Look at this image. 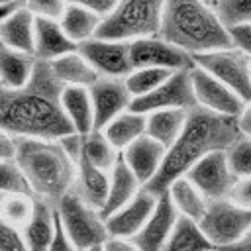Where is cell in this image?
Returning <instances> with one entry per match:
<instances>
[{
    "label": "cell",
    "mask_w": 251,
    "mask_h": 251,
    "mask_svg": "<svg viewBox=\"0 0 251 251\" xmlns=\"http://www.w3.org/2000/svg\"><path fill=\"white\" fill-rule=\"evenodd\" d=\"M16 149H18V137L0 129V161L2 163H14Z\"/></svg>",
    "instance_id": "43"
},
{
    "label": "cell",
    "mask_w": 251,
    "mask_h": 251,
    "mask_svg": "<svg viewBox=\"0 0 251 251\" xmlns=\"http://www.w3.org/2000/svg\"><path fill=\"white\" fill-rule=\"evenodd\" d=\"M178 220V212L173 206L167 192H163L157 198V206L151 212L149 220L143 224V227L131 237V241L137 245L139 251H161L167 243L169 235L173 233Z\"/></svg>",
    "instance_id": "16"
},
{
    "label": "cell",
    "mask_w": 251,
    "mask_h": 251,
    "mask_svg": "<svg viewBox=\"0 0 251 251\" xmlns=\"http://www.w3.org/2000/svg\"><path fill=\"white\" fill-rule=\"evenodd\" d=\"M192 108H196V98H194L190 69L171 73L169 78L163 80L153 92L131 100V110H135L139 114H149V112H157V110L188 112Z\"/></svg>",
    "instance_id": "9"
},
{
    "label": "cell",
    "mask_w": 251,
    "mask_h": 251,
    "mask_svg": "<svg viewBox=\"0 0 251 251\" xmlns=\"http://www.w3.org/2000/svg\"><path fill=\"white\" fill-rule=\"evenodd\" d=\"M49 65H51L55 76L61 80L63 86H84V88H90L100 78V75L78 53V49L55 59Z\"/></svg>",
    "instance_id": "25"
},
{
    "label": "cell",
    "mask_w": 251,
    "mask_h": 251,
    "mask_svg": "<svg viewBox=\"0 0 251 251\" xmlns=\"http://www.w3.org/2000/svg\"><path fill=\"white\" fill-rule=\"evenodd\" d=\"M37 59L31 53L18 51L0 43V86L20 88L24 86L35 69Z\"/></svg>",
    "instance_id": "24"
},
{
    "label": "cell",
    "mask_w": 251,
    "mask_h": 251,
    "mask_svg": "<svg viewBox=\"0 0 251 251\" xmlns=\"http://www.w3.org/2000/svg\"><path fill=\"white\" fill-rule=\"evenodd\" d=\"M47 251H78V249L75 247V243L69 239V235L65 233L63 226H61V222H59V216H57V229H55V235H53V239H51Z\"/></svg>",
    "instance_id": "44"
},
{
    "label": "cell",
    "mask_w": 251,
    "mask_h": 251,
    "mask_svg": "<svg viewBox=\"0 0 251 251\" xmlns=\"http://www.w3.org/2000/svg\"><path fill=\"white\" fill-rule=\"evenodd\" d=\"M14 2H20V0H0V6H8V4H14Z\"/></svg>",
    "instance_id": "49"
},
{
    "label": "cell",
    "mask_w": 251,
    "mask_h": 251,
    "mask_svg": "<svg viewBox=\"0 0 251 251\" xmlns=\"http://www.w3.org/2000/svg\"><path fill=\"white\" fill-rule=\"evenodd\" d=\"M229 200L251 210V175L237 176V180H235V184L229 192Z\"/></svg>",
    "instance_id": "39"
},
{
    "label": "cell",
    "mask_w": 251,
    "mask_h": 251,
    "mask_svg": "<svg viewBox=\"0 0 251 251\" xmlns=\"http://www.w3.org/2000/svg\"><path fill=\"white\" fill-rule=\"evenodd\" d=\"M222 251H251V227H249V231H247L239 241H235L233 245L224 247Z\"/></svg>",
    "instance_id": "47"
},
{
    "label": "cell",
    "mask_w": 251,
    "mask_h": 251,
    "mask_svg": "<svg viewBox=\"0 0 251 251\" xmlns=\"http://www.w3.org/2000/svg\"><path fill=\"white\" fill-rule=\"evenodd\" d=\"M0 251H27L22 227L0 218Z\"/></svg>",
    "instance_id": "38"
},
{
    "label": "cell",
    "mask_w": 251,
    "mask_h": 251,
    "mask_svg": "<svg viewBox=\"0 0 251 251\" xmlns=\"http://www.w3.org/2000/svg\"><path fill=\"white\" fill-rule=\"evenodd\" d=\"M102 249L104 251H139L131 239H124V237H108L102 243Z\"/></svg>",
    "instance_id": "45"
},
{
    "label": "cell",
    "mask_w": 251,
    "mask_h": 251,
    "mask_svg": "<svg viewBox=\"0 0 251 251\" xmlns=\"http://www.w3.org/2000/svg\"><path fill=\"white\" fill-rule=\"evenodd\" d=\"M33 202H35V198L31 194H22V192L4 194V200L0 206V218H4L6 222H10L18 227H24L27 224V220L31 218Z\"/></svg>",
    "instance_id": "33"
},
{
    "label": "cell",
    "mask_w": 251,
    "mask_h": 251,
    "mask_svg": "<svg viewBox=\"0 0 251 251\" xmlns=\"http://www.w3.org/2000/svg\"><path fill=\"white\" fill-rule=\"evenodd\" d=\"M108 186H110V173L94 167L84 157H80L76 163V175L71 192L76 198H80L84 204L102 210L108 196Z\"/></svg>",
    "instance_id": "19"
},
{
    "label": "cell",
    "mask_w": 251,
    "mask_h": 251,
    "mask_svg": "<svg viewBox=\"0 0 251 251\" xmlns=\"http://www.w3.org/2000/svg\"><path fill=\"white\" fill-rule=\"evenodd\" d=\"M78 53L92 65V69L100 76L126 78L133 71L129 57V41L92 37L78 45Z\"/></svg>",
    "instance_id": "12"
},
{
    "label": "cell",
    "mask_w": 251,
    "mask_h": 251,
    "mask_svg": "<svg viewBox=\"0 0 251 251\" xmlns=\"http://www.w3.org/2000/svg\"><path fill=\"white\" fill-rule=\"evenodd\" d=\"M165 0H118L114 10L102 18L96 37L133 41L157 35L161 29Z\"/></svg>",
    "instance_id": "5"
},
{
    "label": "cell",
    "mask_w": 251,
    "mask_h": 251,
    "mask_svg": "<svg viewBox=\"0 0 251 251\" xmlns=\"http://www.w3.org/2000/svg\"><path fill=\"white\" fill-rule=\"evenodd\" d=\"M200 229L216 249H224L239 241L251 227V210L229 198L210 200L204 216L198 220Z\"/></svg>",
    "instance_id": "7"
},
{
    "label": "cell",
    "mask_w": 251,
    "mask_h": 251,
    "mask_svg": "<svg viewBox=\"0 0 251 251\" xmlns=\"http://www.w3.org/2000/svg\"><path fill=\"white\" fill-rule=\"evenodd\" d=\"M227 31L231 37V45L237 47L239 51H243L251 59V24H243V25L231 27Z\"/></svg>",
    "instance_id": "40"
},
{
    "label": "cell",
    "mask_w": 251,
    "mask_h": 251,
    "mask_svg": "<svg viewBox=\"0 0 251 251\" xmlns=\"http://www.w3.org/2000/svg\"><path fill=\"white\" fill-rule=\"evenodd\" d=\"M94 108V129H102L116 116L131 108V94L126 88L124 78L100 76L90 88Z\"/></svg>",
    "instance_id": "14"
},
{
    "label": "cell",
    "mask_w": 251,
    "mask_h": 251,
    "mask_svg": "<svg viewBox=\"0 0 251 251\" xmlns=\"http://www.w3.org/2000/svg\"><path fill=\"white\" fill-rule=\"evenodd\" d=\"M190 78H192L196 106L227 118L239 116L245 102L229 86H226L222 80H218L216 76H212L210 73H206L196 65L190 69Z\"/></svg>",
    "instance_id": "13"
},
{
    "label": "cell",
    "mask_w": 251,
    "mask_h": 251,
    "mask_svg": "<svg viewBox=\"0 0 251 251\" xmlns=\"http://www.w3.org/2000/svg\"><path fill=\"white\" fill-rule=\"evenodd\" d=\"M204 2H208V4H214V2H216V0H204Z\"/></svg>",
    "instance_id": "52"
},
{
    "label": "cell",
    "mask_w": 251,
    "mask_h": 251,
    "mask_svg": "<svg viewBox=\"0 0 251 251\" xmlns=\"http://www.w3.org/2000/svg\"><path fill=\"white\" fill-rule=\"evenodd\" d=\"M186 114L188 112L184 110H157L145 114V135L169 149L180 135L186 122Z\"/></svg>",
    "instance_id": "26"
},
{
    "label": "cell",
    "mask_w": 251,
    "mask_h": 251,
    "mask_svg": "<svg viewBox=\"0 0 251 251\" xmlns=\"http://www.w3.org/2000/svg\"><path fill=\"white\" fill-rule=\"evenodd\" d=\"M20 4H22V2H14V4H8V6H0V22H2L10 12H14Z\"/></svg>",
    "instance_id": "48"
},
{
    "label": "cell",
    "mask_w": 251,
    "mask_h": 251,
    "mask_svg": "<svg viewBox=\"0 0 251 251\" xmlns=\"http://www.w3.org/2000/svg\"><path fill=\"white\" fill-rule=\"evenodd\" d=\"M120 151L108 141L102 129H92L90 133L82 135V157L102 171H112V167L120 159Z\"/></svg>",
    "instance_id": "31"
},
{
    "label": "cell",
    "mask_w": 251,
    "mask_h": 251,
    "mask_svg": "<svg viewBox=\"0 0 251 251\" xmlns=\"http://www.w3.org/2000/svg\"><path fill=\"white\" fill-rule=\"evenodd\" d=\"M61 80L45 61H37L31 78L20 88L0 86V129L24 139H61L75 131L61 106Z\"/></svg>",
    "instance_id": "1"
},
{
    "label": "cell",
    "mask_w": 251,
    "mask_h": 251,
    "mask_svg": "<svg viewBox=\"0 0 251 251\" xmlns=\"http://www.w3.org/2000/svg\"><path fill=\"white\" fill-rule=\"evenodd\" d=\"M0 192L12 194V192H22V194H31L29 186L20 173L16 163H2L0 161Z\"/></svg>",
    "instance_id": "36"
},
{
    "label": "cell",
    "mask_w": 251,
    "mask_h": 251,
    "mask_svg": "<svg viewBox=\"0 0 251 251\" xmlns=\"http://www.w3.org/2000/svg\"><path fill=\"white\" fill-rule=\"evenodd\" d=\"M20 2H24V0H20Z\"/></svg>",
    "instance_id": "54"
},
{
    "label": "cell",
    "mask_w": 251,
    "mask_h": 251,
    "mask_svg": "<svg viewBox=\"0 0 251 251\" xmlns=\"http://www.w3.org/2000/svg\"><path fill=\"white\" fill-rule=\"evenodd\" d=\"M157 198L159 196H155L143 186L127 204H124L114 214L106 216V227H108L110 237L131 239L149 220L151 212L157 206Z\"/></svg>",
    "instance_id": "15"
},
{
    "label": "cell",
    "mask_w": 251,
    "mask_h": 251,
    "mask_svg": "<svg viewBox=\"0 0 251 251\" xmlns=\"http://www.w3.org/2000/svg\"><path fill=\"white\" fill-rule=\"evenodd\" d=\"M208 200L229 198V192L237 180L233 173L227 151H214L202 157L186 175H184Z\"/></svg>",
    "instance_id": "11"
},
{
    "label": "cell",
    "mask_w": 251,
    "mask_h": 251,
    "mask_svg": "<svg viewBox=\"0 0 251 251\" xmlns=\"http://www.w3.org/2000/svg\"><path fill=\"white\" fill-rule=\"evenodd\" d=\"M108 141L122 153L129 143L145 135V114H139L135 110H126L120 116H116L112 122H108L102 127Z\"/></svg>",
    "instance_id": "28"
},
{
    "label": "cell",
    "mask_w": 251,
    "mask_h": 251,
    "mask_svg": "<svg viewBox=\"0 0 251 251\" xmlns=\"http://www.w3.org/2000/svg\"><path fill=\"white\" fill-rule=\"evenodd\" d=\"M239 139L241 133L235 118L220 116L200 106L188 110L180 135L167 149L159 173L145 184V188L155 196H161L173 180L184 176L202 157L214 151H227Z\"/></svg>",
    "instance_id": "2"
},
{
    "label": "cell",
    "mask_w": 251,
    "mask_h": 251,
    "mask_svg": "<svg viewBox=\"0 0 251 251\" xmlns=\"http://www.w3.org/2000/svg\"><path fill=\"white\" fill-rule=\"evenodd\" d=\"M84 251H104L102 245H96V247H90V249H84Z\"/></svg>",
    "instance_id": "50"
},
{
    "label": "cell",
    "mask_w": 251,
    "mask_h": 251,
    "mask_svg": "<svg viewBox=\"0 0 251 251\" xmlns=\"http://www.w3.org/2000/svg\"><path fill=\"white\" fill-rule=\"evenodd\" d=\"M78 45L73 43L63 31L59 20L35 18V35H33V57L37 61L53 63L55 59L76 51Z\"/></svg>",
    "instance_id": "18"
},
{
    "label": "cell",
    "mask_w": 251,
    "mask_h": 251,
    "mask_svg": "<svg viewBox=\"0 0 251 251\" xmlns=\"http://www.w3.org/2000/svg\"><path fill=\"white\" fill-rule=\"evenodd\" d=\"M61 106L76 133L86 135L94 129V108L88 88L65 86L61 92Z\"/></svg>",
    "instance_id": "23"
},
{
    "label": "cell",
    "mask_w": 251,
    "mask_h": 251,
    "mask_svg": "<svg viewBox=\"0 0 251 251\" xmlns=\"http://www.w3.org/2000/svg\"><path fill=\"white\" fill-rule=\"evenodd\" d=\"M63 31L67 33V37L80 45L92 37H96L98 29H100V24H102V16L82 8V6H75V4H69L67 10L63 12L61 20H59Z\"/></svg>",
    "instance_id": "27"
},
{
    "label": "cell",
    "mask_w": 251,
    "mask_h": 251,
    "mask_svg": "<svg viewBox=\"0 0 251 251\" xmlns=\"http://www.w3.org/2000/svg\"><path fill=\"white\" fill-rule=\"evenodd\" d=\"M67 2L75 4V6H82V8L94 12V14L102 16V18H106L114 10V6L118 4V0H67Z\"/></svg>",
    "instance_id": "42"
},
{
    "label": "cell",
    "mask_w": 251,
    "mask_h": 251,
    "mask_svg": "<svg viewBox=\"0 0 251 251\" xmlns=\"http://www.w3.org/2000/svg\"><path fill=\"white\" fill-rule=\"evenodd\" d=\"M159 35L192 59L231 47L227 27L204 0H165Z\"/></svg>",
    "instance_id": "3"
},
{
    "label": "cell",
    "mask_w": 251,
    "mask_h": 251,
    "mask_svg": "<svg viewBox=\"0 0 251 251\" xmlns=\"http://www.w3.org/2000/svg\"><path fill=\"white\" fill-rule=\"evenodd\" d=\"M210 249H216V247L208 241L198 222L178 216L176 226L161 251H210Z\"/></svg>",
    "instance_id": "30"
},
{
    "label": "cell",
    "mask_w": 251,
    "mask_h": 251,
    "mask_svg": "<svg viewBox=\"0 0 251 251\" xmlns=\"http://www.w3.org/2000/svg\"><path fill=\"white\" fill-rule=\"evenodd\" d=\"M194 65L229 86L243 102H251V59L237 47L198 55Z\"/></svg>",
    "instance_id": "8"
},
{
    "label": "cell",
    "mask_w": 251,
    "mask_h": 251,
    "mask_svg": "<svg viewBox=\"0 0 251 251\" xmlns=\"http://www.w3.org/2000/svg\"><path fill=\"white\" fill-rule=\"evenodd\" d=\"M129 57H131L133 69L153 67V69L176 73V71H188L194 67V59L186 51L169 43L159 33L129 41Z\"/></svg>",
    "instance_id": "10"
},
{
    "label": "cell",
    "mask_w": 251,
    "mask_h": 251,
    "mask_svg": "<svg viewBox=\"0 0 251 251\" xmlns=\"http://www.w3.org/2000/svg\"><path fill=\"white\" fill-rule=\"evenodd\" d=\"M55 208L65 233L78 251L102 245L110 237L106 227V218L102 216V212L84 204L73 192L63 196L55 204Z\"/></svg>",
    "instance_id": "6"
},
{
    "label": "cell",
    "mask_w": 251,
    "mask_h": 251,
    "mask_svg": "<svg viewBox=\"0 0 251 251\" xmlns=\"http://www.w3.org/2000/svg\"><path fill=\"white\" fill-rule=\"evenodd\" d=\"M57 229V208L51 202L35 198L33 212L27 224L22 227L27 251H47Z\"/></svg>",
    "instance_id": "20"
},
{
    "label": "cell",
    "mask_w": 251,
    "mask_h": 251,
    "mask_svg": "<svg viewBox=\"0 0 251 251\" xmlns=\"http://www.w3.org/2000/svg\"><path fill=\"white\" fill-rule=\"evenodd\" d=\"M61 143V147L65 149V153L75 161L78 163V159L82 157V135L76 133V131H71L67 135H63L61 139H57Z\"/></svg>",
    "instance_id": "41"
},
{
    "label": "cell",
    "mask_w": 251,
    "mask_h": 251,
    "mask_svg": "<svg viewBox=\"0 0 251 251\" xmlns=\"http://www.w3.org/2000/svg\"><path fill=\"white\" fill-rule=\"evenodd\" d=\"M35 18L45 20H61L63 12L67 10V0H24L22 2Z\"/></svg>",
    "instance_id": "37"
},
{
    "label": "cell",
    "mask_w": 251,
    "mask_h": 251,
    "mask_svg": "<svg viewBox=\"0 0 251 251\" xmlns=\"http://www.w3.org/2000/svg\"><path fill=\"white\" fill-rule=\"evenodd\" d=\"M165 153L167 149L159 141L151 139L149 135H141L122 151V159L131 169V173L139 178V182L145 186L159 173Z\"/></svg>",
    "instance_id": "17"
},
{
    "label": "cell",
    "mask_w": 251,
    "mask_h": 251,
    "mask_svg": "<svg viewBox=\"0 0 251 251\" xmlns=\"http://www.w3.org/2000/svg\"><path fill=\"white\" fill-rule=\"evenodd\" d=\"M33 35H35V16L20 4L0 22V43L18 51L33 55Z\"/></svg>",
    "instance_id": "21"
},
{
    "label": "cell",
    "mask_w": 251,
    "mask_h": 251,
    "mask_svg": "<svg viewBox=\"0 0 251 251\" xmlns=\"http://www.w3.org/2000/svg\"><path fill=\"white\" fill-rule=\"evenodd\" d=\"M33 198L57 204L73 190L76 163L55 139H18L16 159Z\"/></svg>",
    "instance_id": "4"
},
{
    "label": "cell",
    "mask_w": 251,
    "mask_h": 251,
    "mask_svg": "<svg viewBox=\"0 0 251 251\" xmlns=\"http://www.w3.org/2000/svg\"><path fill=\"white\" fill-rule=\"evenodd\" d=\"M2 200H4V192H0V206H2Z\"/></svg>",
    "instance_id": "51"
},
{
    "label": "cell",
    "mask_w": 251,
    "mask_h": 251,
    "mask_svg": "<svg viewBox=\"0 0 251 251\" xmlns=\"http://www.w3.org/2000/svg\"><path fill=\"white\" fill-rule=\"evenodd\" d=\"M235 122H237V129H239L241 137L251 139V102H245V106L239 112V116L235 118Z\"/></svg>",
    "instance_id": "46"
},
{
    "label": "cell",
    "mask_w": 251,
    "mask_h": 251,
    "mask_svg": "<svg viewBox=\"0 0 251 251\" xmlns=\"http://www.w3.org/2000/svg\"><path fill=\"white\" fill-rule=\"evenodd\" d=\"M227 159L237 176L251 175V139L241 137L227 149Z\"/></svg>",
    "instance_id": "35"
},
{
    "label": "cell",
    "mask_w": 251,
    "mask_h": 251,
    "mask_svg": "<svg viewBox=\"0 0 251 251\" xmlns=\"http://www.w3.org/2000/svg\"><path fill=\"white\" fill-rule=\"evenodd\" d=\"M143 188V184L139 182V178L131 173V169L124 163L122 155L118 159V163L112 167L110 171V186H108V196L106 202L102 206V216H110L116 210H120L124 204H127L139 190Z\"/></svg>",
    "instance_id": "22"
},
{
    "label": "cell",
    "mask_w": 251,
    "mask_h": 251,
    "mask_svg": "<svg viewBox=\"0 0 251 251\" xmlns=\"http://www.w3.org/2000/svg\"><path fill=\"white\" fill-rule=\"evenodd\" d=\"M210 251H222V249H210Z\"/></svg>",
    "instance_id": "53"
},
{
    "label": "cell",
    "mask_w": 251,
    "mask_h": 251,
    "mask_svg": "<svg viewBox=\"0 0 251 251\" xmlns=\"http://www.w3.org/2000/svg\"><path fill=\"white\" fill-rule=\"evenodd\" d=\"M212 8L227 29L251 24V0H216Z\"/></svg>",
    "instance_id": "34"
},
{
    "label": "cell",
    "mask_w": 251,
    "mask_h": 251,
    "mask_svg": "<svg viewBox=\"0 0 251 251\" xmlns=\"http://www.w3.org/2000/svg\"><path fill=\"white\" fill-rule=\"evenodd\" d=\"M169 71L163 69H153V67H137L133 69L126 78V88L131 94V98H141L149 92H153L163 80L169 78Z\"/></svg>",
    "instance_id": "32"
},
{
    "label": "cell",
    "mask_w": 251,
    "mask_h": 251,
    "mask_svg": "<svg viewBox=\"0 0 251 251\" xmlns=\"http://www.w3.org/2000/svg\"><path fill=\"white\" fill-rule=\"evenodd\" d=\"M167 194H169L173 206L176 208L178 216L190 218L194 222H198L204 216L206 206L210 202L186 176H180V178L173 180L171 186L167 188Z\"/></svg>",
    "instance_id": "29"
}]
</instances>
